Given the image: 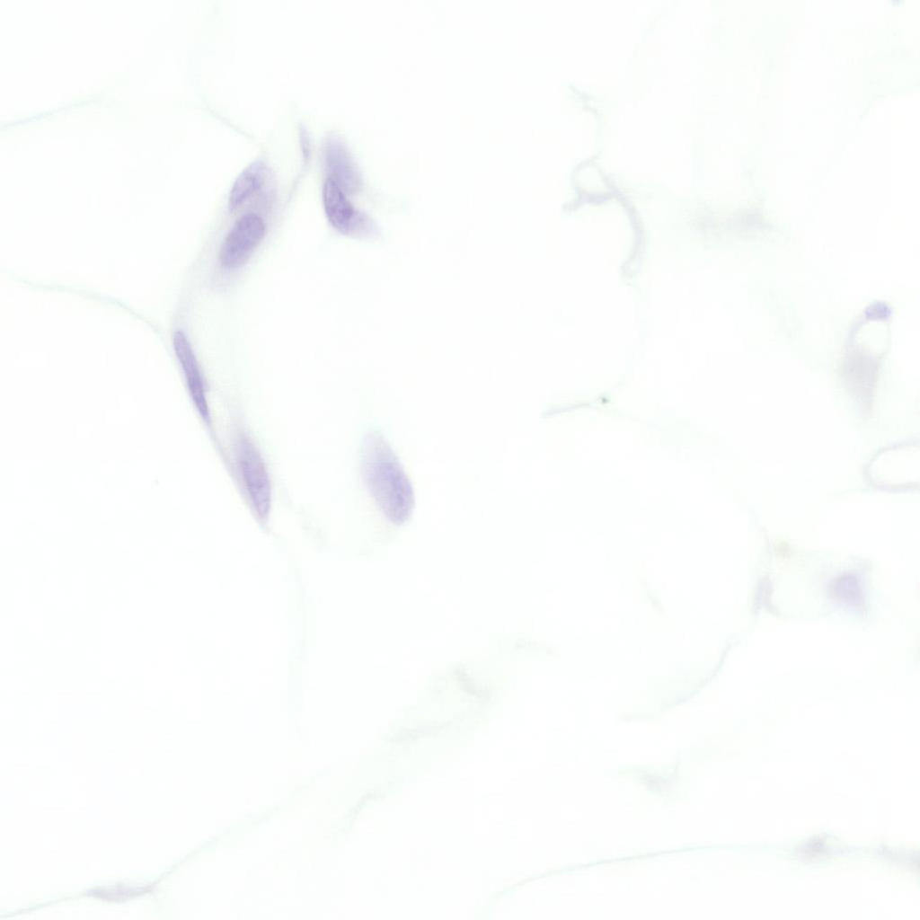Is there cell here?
Returning <instances> with one entry per match:
<instances>
[{
	"label": "cell",
	"instance_id": "obj_1",
	"mask_svg": "<svg viewBox=\"0 0 920 920\" xmlns=\"http://www.w3.org/2000/svg\"><path fill=\"white\" fill-rule=\"evenodd\" d=\"M360 466L363 480L385 517L396 525L404 523L414 506L412 488L395 453L379 432L364 436Z\"/></svg>",
	"mask_w": 920,
	"mask_h": 920
},
{
	"label": "cell",
	"instance_id": "obj_2",
	"mask_svg": "<svg viewBox=\"0 0 920 920\" xmlns=\"http://www.w3.org/2000/svg\"><path fill=\"white\" fill-rule=\"evenodd\" d=\"M234 447L238 472L251 508L259 521L266 522L270 512L272 491L264 458L245 431L238 433Z\"/></svg>",
	"mask_w": 920,
	"mask_h": 920
},
{
	"label": "cell",
	"instance_id": "obj_3",
	"mask_svg": "<svg viewBox=\"0 0 920 920\" xmlns=\"http://www.w3.org/2000/svg\"><path fill=\"white\" fill-rule=\"evenodd\" d=\"M266 226L257 214L243 215L225 237L219 252L220 264L228 270L243 266L265 236Z\"/></svg>",
	"mask_w": 920,
	"mask_h": 920
},
{
	"label": "cell",
	"instance_id": "obj_4",
	"mask_svg": "<svg viewBox=\"0 0 920 920\" xmlns=\"http://www.w3.org/2000/svg\"><path fill=\"white\" fill-rule=\"evenodd\" d=\"M323 203L328 221L340 233L358 235L367 232L370 226L367 218L353 207L345 191L330 178L323 186Z\"/></svg>",
	"mask_w": 920,
	"mask_h": 920
},
{
	"label": "cell",
	"instance_id": "obj_5",
	"mask_svg": "<svg viewBox=\"0 0 920 920\" xmlns=\"http://www.w3.org/2000/svg\"><path fill=\"white\" fill-rule=\"evenodd\" d=\"M172 341L175 354L183 369L194 403L201 417L209 423L210 414L206 399L204 382L191 345L185 334L180 331L174 332Z\"/></svg>",
	"mask_w": 920,
	"mask_h": 920
},
{
	"label": "cell",
	"instance_id": "obj_6",
	"mask_svg": "<svg viewBox=\"0 0 920 920\" xmlns=\"http://www.w3.org/2000/svg\"><path fill=\"white\" fill-rule=\"evenodd\" d=\"M325 165L328 178L344 191H355L359 184L358 175L345 144L338 137H330L324 145Z\"/></svg>",
	"mask_w": 920,
	"mask_h": 920
},
{
	"label": "cell",
	"instance_id": "obj_7",
	"mask_svg": "<svg viewBox=\"0 0 920 920\" xmlns=\"http://www.w3.org/2000/svg\"><path fill=\"white\" fill-rule=\"evenodd\" d=\"M266 166L261 161L250 164L235 179L229 194V205L234 208L257 191L265 178Z\"/></svg>",
	"mask_w": 920,
	"mask_h": 920
}]
</instances>
